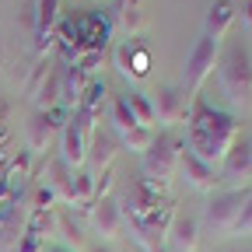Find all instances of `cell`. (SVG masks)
<instances>
[{
  "mask_svg": "<svg viewBox=\"0 0 252 252\" xmlns=\"http://www.w3.org/2000/svg\"><path fill=\"white\" fill-rule=\"evenodd\" d=\"M186 123H189V154L203 161L207 168L224 165L228 151L238 144V123L228 112L210 109V105H196Z\"/></svg>",
  "mask_w": 252,
  "mask_h": 252,
  "instance_id": "cell-1",
  "label": "cell"
},
{
  "mask_svg": "<svg viewBox=\"0 0 252 252\" xmlns=\"http://www.w3.org/2000/svg\"><path fill=\"white\" fill-rule=\"evenodd\" d=\"M220 84H224V94L231 102H249L252 94V56L245 46H231L220 60Z\"/></svg>",
  "mask_w": 252,
  "mask_h": 252,
  "instance_id": "cell-2",
  "label": "cell"
},
{
  "mask_svg": "<svg viewBox=\"0 0 252 252\" xmlns=\"http://www.w3.org/2000/svg\"><path fill=\"white\" fill-rule=\"evenodd\" d=\"M245 203H249V193H245V189H228V193H217V196L210 200L207 214H203L207 228H210L214 235H235Z\"/></svg>",
  "mask_w": 252,
  "mask_h": 252,
  "instance_id": "cell-3",
  "label": "cell"
},
{
  "mask_svg": "<svg viewBox=\"0 0 252 252\" xmlns=\"http://www.w3.org/2000/svg\"><path fill=\"white\" fill-rule=\"evenodd\" d=\"M175 165H179L175 140H172V137H154V144L144 151V179L168 182L172 172H175Z\"/></svg>",
  "mask_w": 252,
  "mask_h": 252,
  "instance_id": "cell-4",
  "label": "cell"
},
{
  "mask_svg": "<svg viewBox=\"0 0 252 252\" xmlns=\"http://www.w3.org/2000/svg\"><path fill=\"white\" fill-rule=\"evenodd\" d=\"M91 119H84L81 112H74V119L63 126V158L60 161L67 165V168H77L84 165V158H88V140H91Z\"/></svg>",
  "mask_w": 252,
  "mask_h": 252,
  "instance_id": "cell-5",
  "label": "cell"
},
{
  "mask_svg": "<svg viewBox=\"0 0 252 252\" xmlns=\"http://www.w3.org/2000/svg\"><path fill=\"white\" fill-rule=\"evenodd\" d=\"M217 53H220V42H217V39H210V35H203V39L193 46V53H189V60H186V84L193 88V91H200V88H203V81L214 74Z\"/></svg>",
  "mask_w": 252,
  "mask_h": 252,
  "instance_id": "cell-6",
  "label": "cell"
},
{
  "mask_svg": "<svg viewBox=\"0 0 252 252\" xmlns=\"http://www.w3.org/2000/svg\"><path fill=\"white\" fill-rule=\"evenodd\" d=\"M196 235H200L196 217H189V214H172V224L165 228V242H168L172 252H193V249H196Z\"/></svg>",
  "mask_w": 252,
  "mask_h": 252,
  "instance_id": "cell-7",
  "label": "cell"
},
{
  "mask_svg": "<svg viewBox=\"0 0 252 252\" xmlns=\"http://www.w3.org/2000/svg\"><path fill=\"white\" fill-rule=\"evenodd\" d=\"M56 21H60V0H39L35 4V46L46 53L56 35Z\"/></svg>",
  "mask_w": 252,
  "mask_h": 252,
  "instance_id": "cell-8",
  "label": "cell"
},
{
  "mask_svg": "<svg viewBox=\"0 0 252 252\" xmlns=\"http://www.w3.org/2000/svg\"><path fill=\"white\" fill-rule=\"evenodd\" d=\"M91 224H94V231H98L102 238H116V235H119V224H123L119 203L109 200V196L94 200V207H91Z\"/></svg>",
  "mask_w": 252,
  "mask_h": 252,
  "instance_id": "cell-9",
  "label": "cell"
},
{
  "mask_svg": "<svg viewBox=\"0 0 252 252\" xmlns=\"http://www.w3.org/2000/svg\"><path fill=\"white\" fill-rule=\"evenodd\" d=\"M154 119H158V123H165V126L186 119V98H182V91H179V88H161V91H158Z\"/></svg>",
  "mask_w": 252,
  "mask_h": 252,
  "instance_id": "cell-10",
  "label": "cell"
},
{
  "mask_svg": "<svg viewBox=\"0 0 252 252\" xmlns=\"http://www.w3.org/2000/svg\"><path fill=\"white\" fill-rule=\"evenodd\" d=\"M179 165H182V172H186V179H189V186L193 189H200V193H210V189L220 182L217 179V168H207L203 161H196L193 154H179Z\"/></svg>",
  "mask_w": 252,
  "mask_h": 252,
  "instance_id": "cell-11",
  "label": "cell"
},
{
  "mask_svg": "<svg viewBox=\"0 0 252 252\" xmlns=\"http://www.w3.org/2000/svg\"><path fill=\"white\" fill-rule=\"evenodd\" d=\"M105 94H109V88H105V81H88L84 84V91H81V98H77V109L74 112H81L84 119H98V112H102V105H105Z\"/></svg>",
  "mask_w": 252,
  "mask_h": 252,
  "instance_id": "cell-12",
  "label": "cell"
},
{
  "mask_svg": "<svg viewBox=\"0 0 252 252\" xmlns=\"http://www.w3.org/2000/svg\"><path fill=\"white\" fill-rule=\"evenodd\" d=\"M224 179H252V144H235L224 158Z\"/></svg>",
  "mask_w": 252,
  "mask_h": 252,
  "instance_id": "cell-13",
  "label": "cell"
},
{
  "mask_svg": "<svg viewBox=\"0 0 252 252\" xmlns=\"http://www.w3.org/2000/svg\"><path fill=\"white\" fill-rule=\"evenodd\" d=\"M231 21H235V4H231V0H214V7L207 14V35L220 42L224 32L231 28Z\"/></svg>",
  "mask_w": 252,
  "mask_h": 252,
  "instance_id": "cell-14",
  "label": "cell"
},
{
  "mask_svg": "<svg viewBox=\"0 0 252 252\" xmlns=\"http://www.w3.org/2000/svg\"><path fill=\"white\" fill-rule=\"evenodd\" d=\"M53 137H56L53 112H35L32 123H28V144H32V151H46Z\"/></svg>",
  "mask_w": 252,
  "mask_h": 252,
  "instance_id": "cell-15",
  "label": "cell"
},
{
  "mask_svg": "<svg viewBox=\"0 0 252 252\" xmlns=\"http://www.w3.org/2000/svg\"><path fill=\"white\" fill-rule=\"evenodd\" d=\"M49 189H53L56 200L74 203V175H70V168L63 165V161H53L49 165Z\"/></svg>",
  "mask_w": 252,
  "mask_h": 252,
  "instance_id": "cell-16",
  "label": "cell"
},
{
  "mask_svg": "<svg viewBox=\"0 0 252 252\" xmlns=\"http://www.w3.org/2000/svg\"><path fill=\"white\" fill-rule=\"evenodd\" d=\"M88 151H91V158H94V165L102 168V165L112 161V154H116V137H112V133H91Z\"/></svg>",
  "mask_w": 252,
  "mask_h": 252,
  "instance_id": "cell-17",
  "label": "cell"
},
{
  "mask_svg": "<svg viewBox=\"0 0 252 252\" xmlns=\"http://www.w3.org/2000/svg\"><path fill=\"white\" fill-rule=\"evenodd\" d=\"M126 105H130V112H133V119H137L140 126H151V123H154V102L147 98V94L130 91V94H126Z\"/></svg>",
  "mask_w": 252,
  "mask_h": 252,
  "instance_id": "cell-18",
  "label": "cell"
},
{
  "mask_svg": "<svg viewBox=\"0 0 252 252\" xmlns=\"http://www.w3.org/2000/svg\"><path fill=\"white\" fill-rule=\"evenodd\" d=\"M151 144H154L151 126H133V130H126V133H123V147H126V151H133V154H144Z\"/></svg>",
  "mask_w": 252,
  "mask_h": 252,
  "instance_id": "cell-19",
  "label": "cell"
},
{
  "mask_svg": "<svg viewBox=\"0 0 252 252\" xmlns=\"http://www.w3.org/2000/svg\"><path fill=\"white\" fill-rule=\"evenodd\" d=\"M119 21L130 28V32H137L140 25H144V14H140V0H119Z\"/></svg>",
  "mask_w": 252,
  "mask_h": 252,
  "instance_id": "cell-20",
  "label": "cell"
},
{
  "mask_svg": "<svg viewBox=\"0 0 252 252\" xmlns=\"http://www.w3.org/2000/svg\"><path fill=\"white\" fill-rule=\"evenodd\" d=\"M112 123H116V130H119V133H126V130H133V126H140V123L133 119L130 105H126V98H116V102H112Z\"/></svg>",
  "mask_w": 252,
  "mask_h": 252,
  "instance_id": "cell-21",
  "label": "cell"
},
{
  "mask_svg": "<svg viewBox=\"0 0 252 252\" xmlns=\"http://www.w3.org/2000/svg\"><path fill=\"white\" fill-rule=\"evenodd\" d=\"M94 200V182L91 175H77L74 179V203H91Z\"/></svg>",
  "mask_w": 252,
  "mask_h": 252,
  "instance_id": "cell-22",
  "label": "cell"
},
{
  "mask_svg": "<svg viewBox=\"0 0 252 252\" xmlns=\"http://www.w3.org/2000/svg\"><path fill=\"white\" fill-rule=\"evenodd\" d=\"M116 67H119L126 77H133V46H130V42L116 49Z\"/></svg>",
  "mask_w": 252,
  "mask_h": 252,
  "instance_id": "cell-23",
  "label": "cell"
},
{
  "mask_svg": "<svg viewBox=\"0 0 252 252\" xmlns=\"http://www.w3.org/2000/svg\"><path fill=\"white\" fill-rule=\"evenodd\" d=\"M151 70V53L147 49H133V77H144Z\"/></svg>",
  "mask_w": 252,
  "mask_h": 252,
  "instance_id": "cell-24",
  "label": "cell"
},
{
  "mask_svg": "<svg viewBox=\"0 0 252 252\" xmlns=\"http://www.w3.org/2000/svg\"><path fill=\"white\" fill-rule=\"evenodd\" d=\"M42 245H46V238H42V235H35V231H28V228H25L21 252H42Z\"/></svg>",
  "mask_w": 252,
  "mask_h": 252,
  "instance_id": "cell-25",
  "label": "cell"
},
{
  "mask_svg": "<svg viewBox=\"0 0 252 252\" xmlns=\"http://www.w3.org/2000/svg\"><path fill=\"white\" fill-rule=\"evenodd\" d=\"M245 25L252 28V0H249V7H245Z\"/></svg>",
  "mask_w": 252,
  "mask_h": 252,
  "instance_id": "cell-26",
  "label": "cell"
},
{
  "mask_svg": "<svg viewBox=\"0 0 252 252\" xmlns=\"http://www.w3.org/2000/svg\"><path fill=\"white\" fill-rule=\"evenodd\" d=\"M91 252H112V249H102V245H94V249H91Z\"/></svg>",
  "mask_w": 252,
  "mask_h": 252,
  "instance_id": "cell-27",
  "label": "cell"
}]
</instances>
